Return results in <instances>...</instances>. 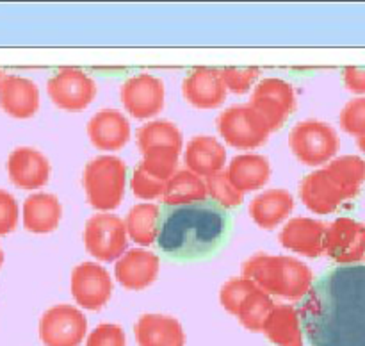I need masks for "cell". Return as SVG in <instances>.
I'll return each mask as SVG.
<instances>
[{
    "instance_id": "obj_34",
    "label": "cell",
    "mask_w": 365,
    "mask_h": 346,
    "mask_svg": "<svg viewBox=\"0 0 365 346\" xmlns=\"http://www.w3.org/2000/svg\"><path fill=\"white\" fill-rule=\"evenodd\" d=\"M257 285L253 284L250 278L246 277H235L230 278L228 282H225L220 289V303L227 312L237 314L239 307L245 302L246 296L252 291H255Z\"/></svg>"
},
{
    "instance_id": "obj_30",
    "label": "cell",
    "mask_w": 365,
    "mask_h": 346,
    "mask_svg": "<svg viewBox=\"0 0 365 346\" xmlns=\"http://www.w3.org/2000/svg\"><path fill=\"white\" fill-rule=\"evenodd\" d=\"M138 146L143 152L148 150H175L182 153V131L170 120L146 121L138 128Z\"/></svg>"
},
{
    "instance_id": "obj_3",
    "label": "cell",
    "mask_w": 365,
    "mask_h": 346,
    "mask_svg": "<svg viewBox=\"0 0 365 346\" xmlns=\"http://www.w3.org/2000/svg\"><path fill=\"white\" fill-rule=\"evenodd\" d=\"M242 277L269 296H282L291 302L305 298L314 284L312 270L291 255L255 253L242 264Z\"/></svg>"
},
{
    "instance_id": "obj_29",
    "label": "cell",
    "mask_w": 365,
    "mask_h": 346,
    "mask_svg": "<svg viewBox=\"0 0 365 346\" xmlns=\"http://www.w3.org/2000/svg\"><path fill=\"white\" fill-rule=\"evenodd\" d=\"M125 228L130 241L139 246H150L157 241L160 223V207L155 203H138L128 210Z\"/></svg>"
},
{
    "instance_id": "obj_7",
    "label": "cell",
    "mask_w": 365,
    "mask_h": 346,
    "mask_svg": "<svg viewBox=\"0 0 365 346\" xmlns=\"http://www.w3.org/2000/svg\"><path fill=\"white\" fill-rule=\"evenodd\" d=\"M84 246L96 260H118L128 250L125 221L113 213L93 214L84 225Z\"/></svg>"
},
{
    "instance_id": "obj_20",
    "label": "cell",
    "mask_w": 365,
    "mask_h": 346,
    "mask_svg": "<svg viewBox=\"0 0 365 346\" xmlns=\"http://www.w3.org/2000/svg\"><path fill=\"white\" fill-rule=\"evenodd\" d=\"M299 198L307 209L321 216L335 213L346 202L341 189L324 171V168H319L303 178L299 184Z\"/></svg>"
},
{
    "instance_id": "obj_14",
    "label": "cell",
    "mask_w": 365,
    "mask_h": 346,
    "mask_svg": "<svg viewBox=\"0 0 365 346\" xmlns=\"http://www.w3.org/2000/svg\"><path fill=\"white\" fill-rule=\"evenodd\" d=\"M160 259L157 253L143 248L127 250L114 264V278L128 291H143L159 277Z\"/></svg>"
},
{
    "instance_id": "obj_32",
    "label": "cell",
    "mask_w": 365,
    "mask_h": 346,
    "mask_svg": "<svg viewBox=\"0 0 365 346\" xmlns=\"http://www.w3.org/2000/svg\"><path fill=\"white\" fill-rule=\"evenodd\" d=\"M205 188L207 196H210V200L216 205L225 207V209H234V207H239L245 202V195L232 185L225 171H220V173L205 178Z\"/></svg>"
},
{
    "instance_id": "obj_41",
    "label": "cell",
    "mask_w": 365,
    "mask_h": 346,
    "mask_svg": "<svg viewBox=\"0 0 365 346\" xmlns=\"http://www.w3.org/2000/svg\"><path fill=\"white\" fill-rule=\"evenodd\" d=\"M356 146H359L360 152H362L365 156V134L360 136V138H356Z\"/></svg>"
},
{
    "instance_id": "obj_9",
    "label": "cell",
    "mask_w": 365,
    "mask_h": 346,
    "mask_svg": "<svg viewBox=\"0 0 365 346\" xmlns=\"http://www.w3.org/2000/svg\"><path fill=\"white\" fill-rule=\"evenodd\" d=\"M88 335V317L77 307L59 303L43 312L39 339L45 346H81Z\"/></svg>"
},
{
    "instance_id": "obj_12",
    "label": "cell",
    "mask_w": 365,
    "mask_h": 346,
    "mask_svg": "<svg viewBox=\"0 0 365 346\" xmlns=\"http://www.w3.org/2000/svg\"><path fill=\"white\" fill-rule=\"evenodd\" d=\"M120 100L125 111L135 120H152L163 111L166 88L164 82L152 73L132 75L121 84Z\"/></svg>"
},
{
    "instance_id": "obj_26",
    "label": "cell",
    "mask_w": 365,
    "mask_h": 346,
    "mask_svg": "<svg viewBox=\"0 0 365 346\" xmlns=\"http://www.w3.org/2000/svg\"><path fill=\"white\" fill-rule=\"evenodd\" d=\"M262 334L277 346H303L298 309L292 305H274L264 323Z\"/></svg>"
},
{
    "instance_id": "obj_2",
    "label": "cell",
    "mask_w": 365,
    "mask_h": 346,
    "mask_svg": "<svg viewBox=\"0 0 365 346\" xmlns=\"http://www.w3.org/2000/svg\"><path fill=\"white\" fill-rule=\"evenodd\" d=\"M228 218L214 202L166 207L160 214L157 245L175 259H200L225 239Z\"/></svg>"
},
{
    "instance_id": "obj_37",
    "label": "cell",
    "mask_w": 365,
    "mask_h": 346,
    "mask_svg": "<svg viewBox=\"0 0 365 346\" xmlns=\"http://www.w3.org/2000/svg\"><path fill=\"white\" fill-rule=\"evenodd\" d=\"M164 185H166V182L159 180V178H155L153 175H150L141 164H138V166L134 168V171H132L130 189L132 193H134L135 198L148 200V202L150 200L160 198V195H163L164 191Z\"/></svg>"
},
{
    "instance_id": "obj_39",
    "label": "cell",
    "mask_w": 365,
    "mask_h": 346,
    "mask_svg": "<svg viewBox=\"0 0 365 346\" xmlns=\"http://www.w3.org/2000/svg\"><path fill=\"white\" fill-rule=\"evenodd\" d=\"M20 207L16 198L6 189H0V235H7L16 228Z\"/></svg>"
},
{
    "instance_id": "obj_22",
    "label": "cell",
    "mask_w": 365,
    "mask_h": 346,
    "mask_svg": "<svg viewBox=\"0 0 365 346\" xmlns=\"http://www.w3.org/2000/svg\"><path fill=\"white\" fill-rule=\"evenodd\" d=\"M184 164L198 177H212L227 164L225 145L214 136H195L184 148Z\"/></svg>"
},
{
    "instance_id": "obj_5",
    "label": "cell",
    "mask_w": 365,
    "mask_h": 346,
    "mask_svg": "<svg viewBox=\"0 0 365 346\" xmlns=\"http://www.w3.org/2000/svg\"><path fill=\"white\" fill-rule=\"evenodd\" d=\"M289 148L305 166H327L341 150V139L331 125L321 120H303L289 132Z\"/></svg>"
},
{
    "instance_id": "obj_10",
    "label": "cell",
    "mask_w": 365,
    "mask_h": 346,
    "mask_svg": "<svg viewBox=\"0 0 365 346\" xmlns=\"http://www.w3.org/2000/svg\"><path fill=\"white\" fill-rule=\"evenodd\" d=\"M46 93L56 107L78 113L89 107L98 93V88L86 71L78 68H61L46 82Z\"/></svg>"
},
{
    "instance_id": "obj_16",
    "label": "cell",
    "mask_w": 365,
    "mask_h": 346,
    "mask_svg": "<svg viewBox=\"0 0 365 346\" xmlns=\"http://www.w3.org/2000/svg\"><path fill=\"white\" fill-rule=\"evenodd\" d=\"M130 121L121 111L102 109L88 121V138L96 150L118 152L130 141Z\"/></svg>"
},
{
    "instance_id": "obj_1",
    "label": "cell",
    "mask_w": 365,
    "mask_h": 346,
    "mask_svg": "<svg viewBox=\"0 0 365 346\" xmlns=\"http://www.w3.org/2000/svg\"><path fill=\"white\" fill-rule=\"evenodd\" d=\"M312 346H365V266H339L314 282L299 307Z\"/></svg>"
},
{
    "instance_id": "obj_33",
    "label": "cell",
    "mask_w": 365,
    "mask_h": 346,
    "mask_svg": "<svg viewBox=\"0 0 365 346\" xmlns=\"http://www.w3.org/2000/svg\"><path fill=\"white\" fill-rule=\"evenodd\" d=\"M178 159H180V152H175V150H148V152H143V161L139 164L150 175L168 182V178H171V175L177 171Z\"/></svg>"
},
{
    "instance_id": "obj_19",
    "label": "cell",
    "mask_w": 365,
    "mask_h": 346,
    "mask_svg": "<svg viewBox=\"0 0 365 346\" xmlns=\"http://www.w3.org/2000/svg\"><path fill=\"white\" fill-rule=\"evenodd\" d=\"M327 225L319 220L307 216H298L289 220L282 228L278 241L285 250L303 257L323 255V243Z\"/></svg>"
},
{
    "instance_id": "obj_25",
    "label": "cell",
    "mask_w": 365,
    "mask_h": 346,
    "mask_svg": "<svg viewBox=\"0 0 365 346\" xmlns=\"http://www.w3.org/2000/svg\"><path fill=\"white\" fill-rule=\"evenodd\" d=\"M294 210V196L287 189H267L250 202L248 214L260 228H277Z\"/></svg>"
},
{
    "instance_id": "obj_13",
    "label": "cell",
    "mask_w": 365,
    "mask_h": 346,
    "mask_svg": "<svg viewBox=\"0 0 365 346\" xmlns=\"http://www.w3.org/2000/svg\"><path fill=\"white\" fill-rule=\"evenodd\" d=\"M71 296L82 309L100 310L107 305L114 291L110 273L96 263L77 264L70 278Z\"/></svg>"
},
{
    "instance_id": "obj_24",
    "label": "cell",
    "mask_w": 365,
    "mask_h": 346,
    "mask_svg": "<svg viewBox=\"0 0 365 346\" xmlns=\"http://www.w3.org/2000/svg\"><path fill=\"white\" fill-rule=\"evenodd\" d=\"M228 180L242 195L250 191H259L269 182L271 164L269 159L260 153H239L227 164Z\"/></svg>"
},
{
    "instance_id": "obj_40",
    "label": "cell",
    "mask_w": 365,
    "mask_h": 346,
    "mask_svg": "<svg viewBox=\"0 0 365 346\" xmlns=\"http://www.w3.org/2000/svg\"><path fill=\"white\" fill-rule=\"evenodd\" d=\"M342 81L349 91L365 96V66H346L342 70Z\"/></svg>"
},
{
    "instance_id": "obj_18",
    "label": "cell",
    "mask_w": 365,
    "mask_h": 346,
    "mask_svg": "<svg viewBox=\"0 0 365 346\" xmlns=\"http://www.w3.org/2000/svg\"><path fill=\"white\" fill-rule=\"evenodd\" d=\"M39 88L31 78L21 75H4L0 84V109L11 118L27 120L39 111Z\"/></svg>"
},
{
    "instance_id": "obj_23",
    "label": "cell",
    "mask_w": 365,
    "mask_h": 346,
    "mask_svg": "<svg viewBox=\"0 0 365 346\" xmlns=\"http://www.w3.org/2000/svg\"><path fill=\"white\" fill-rule=\"evenodd\" d=\"M63 218V205L52 193H32L21 205V223L32 234H50Z\"/></svg>"
},
{
    "instance_id": "obj_4",
    "label": "cell",
    "mask_w": 365,
    "mask_h": 346,
    "mask_svg": "<svg viewBox=\"0 0 365 346\" xmlns=\"http://www.w3.org/2000/svg\"><path fill=\"white\" fill-rule=\"evenodd\" d=\"M86 200L100 213L120 207L127 185V164L116 156H98L84 166Z\"/></svg>"
},
{
    "instance_id": "obj_17",
    "label": "cell",
    "mask_w": 365,
    "mask_h": 346,
    "mask_svg": "<svg viewBox=\"0 0 365 346\" xmlns=\"http://www.w3.org/2000/svg\"><path fill=\"white\" fill-rule=\"evenodd\" d=\"M182 95L196 109H214L227 100V88L217 68H195L182 82Z\"/></svg>"
},
{
    "instance_id": "obj_11",
    "label": "cell",
    "mask_w": 365,
    "mask_h": 346,
    "mask_svg": "<svg viewBox=\"0 0 365 346\" xmlns=\"http://www.w3.org/2000/svg\"><path fill=\"white\" fill-rule=\"evenodd\" d=\"M323 253L342 266L362 263L365 259V225L348 216L331 221L324 232Z\"/></svg>"
},
{
    "instance_id": "obj_36",
    "label": "cell",
    "mask_w": 365,
    "mask_h": 346,
    "mask_svg": "<svg viewBox=\"0 0 365 346\" xmlns=\"http://www.w3.org/2000/svg\"><path fill=\"white\" fill-rule=\"evenodd\" d=\"M339 125L346 134L355 138L365 134V96H356L342 107L339 114Z\"/></svg>"
},
{
    "instance_id": "obj_27",
    "label": "cell",
    "mask_w": 365,
    "mask_h": 346,
    "mask_svg": "<svg viewBox=\"0 0 365 346\" xmlns=\"http://www.w3.org/2000/svg\"><path fill=\"white\" fill-rule=\"evenodd\" d=\"M324 171L341 189L346 202L356 198L365 184V159L360 156H339L324 166Z\"/></svg>"
},
{
    "instance_id": "obj_6",
    "label": "cell",
    "mask_w": 365,
    "mask_h": 346,
    "mask_svg": "<svg viewBox=\"0 0 365 346\" xmlns=\"http://www.w3.org/2000/svg\"><path fill=\"white\" fill-rule=\"evenodd\" d=\"M216 127L225 143L237 150L259 148L271 134L266 121L250 103H239L221 111Z\"/></svg>"
},
{
    "instance_id": "obj_43",
    "label": "cell",
    "mask_w": 365,
    "mask_h": 346,
    "mask_svg": "<svg viewBox=\"0 0 365 346\" xmlns=\"http://www.w3.org/2000/svg\"><path fill=\"white\" fill-rule=\"evenodd\" d=\"M2 78H4V73H2V70H0V84H2Z\"/></svg>"
},
{
    "instance_id": "obj_15",
    "label": "cell",
    "mask_w": 365,
    "mask_h": 346,
    "mask_svg": "<svg viewBox=\"0 0 365 346\" xmlns=\"http://www.w3.org/2000/svg\"><path fill=\"white\" fill-rule=\"evenodd\" d=\"M50 161L31 146H18L7 157V175L16 188L36 191L50 178Z\"/></svg>"
},
{
    "instance_id": "obj_21",
    "label": "cell",
    "mask_w": 365,
    "mask_h": 346,
    "mask_svg": "<svg viewBox=\"0 0 365 346\" xmlns=\"http://www.w3.org/2000/svg\"><path fill=\"white\" fill-rule=\"evenodd\" d=\"M138 346H185V332L180 321L159 312L143 314L134 325Z\"/></svg>"
},
{
    "instance_id": "obj_35",
    "label": "cell",
    "mask_w": 365,
    "mask_h": 346,
    "mask_svg": "<svg viewBox=\"0 0 365 346\" xmlns=\"http://www.w3.org/2000/svg\"><path fill=\"white\" fill-rule=\"evenodd\" d=\"M221 78L227 88V91L235 93V95H245L253 88L257 81L260 78V68L248 66V68H223Z\"/></svg>"
},
{
    "instance_id": "obj_38",
    "label": "cell",
    "mask_w": 365,
    "mask_h": 346,
    "mask_svg": "<svg viewBox=\"0 0 365 346\" xmlns=\"http://www.w3.org/2000/svg\"><path fill=\"white\" fill-rule=\"evenodd\" d=\"M86 346H127V335L120 325L100 323L86 335Z\"/></svg>"
},
{
    "instance_id": "obj_28",
    "label": "cell",
    "mask_w": 365,
    "mask_h": 346,
    "mask_svg": "<svg viewBox=\"0 0 365 346\" xmlns=\"http://www.w3.org/2000/svg\"><path fill=\"white\" fill-rule=\"evenodd\" d=\"M164 205L177 207L189 205V203L205 202L207 188L202 177L189 170H177L171 178H168L164 191L160 195Z\"/></svg>"
},
{
    "instance_id": "obj_31",
    "label": "cell",
    "mask_w": 365,
    "mask_h": 346,
    "mask_svg": "<svg viewBox=\"0 0 365 346\" xmlns=\"http://www.w3.org/2000/svg\"><path fill=\"white\" fill-rule=\"evenodd\" d=\"M277 303L273 302L267 292H264L262 289L257 288L255 291L250 292L248 296L245 298V302L241 303L237 310V320L246 330L250 332H262L264 323H266L267 316L273 310V307Z\"/></svg>"
},
{
    "instance_id": "obj_8",
    "label": "cell",
    "mask_w": 365,
    "mask_h": 346,
    "mask_svg": "<svg viewBox=\"0 0 365 346\" xmlns=\"http://www.w3.org/2000/svg\"><path fill=\"white\" fill-rule=\"evenodd\" d=\"M250 106L262 116L269 132L278 131L296 111V91L287 81L278 77L262 78L253 88Z\"/></svg>"
},
{
    "instance_id": "obj_42",
    "label": "cell",
    "mask_w": 365,
    "mask_h": 346,
    "mask_svg": "<svg viewBox=\"0 0 365 346\" xmlns=\"http://www.w3.org/2000/svg\"><path fill=\"white\" fill-rule=\"evenodd\" d=\"M2 264H4V252L2 248H0V268H2Z\"/></svg>"
}]
</instances>
